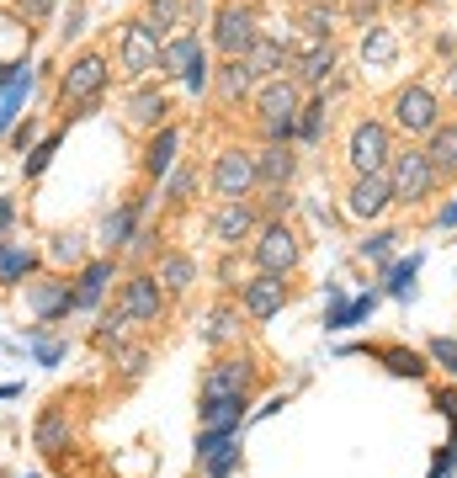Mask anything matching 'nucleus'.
<instances>
[{"label":"nucleus","instance_id":"1","mask_svg":"<svg viewBox=\"0 0 457 478\" xmlns=\"http://www.w3.org/2000/svg\"><path fill=\"white\" fill-rule=\"evenodd\" d=\"M101 90H106V59H101V53H80V59L64 69V80H59L64 106H91Z\"/></svg>","mask_w":457,"mask_h":478},{"label":"nucleus","instance_id":"2","mask_svg":"<svg viewBox=\"0 0 457 478\" xmlns=\"http://www.w3.org/2000/svg\"><path fill=\"white\" fill-rule=\"evenodd\" d=\"M389 186H394V197H399V202H421V197H431V186H437V170H431L426 149H405V154H394Z\"/></svg>","mask_w":457,"mask_h":478},{"label":"nucleus","instance_id":"3","mask_svg":"<svg viewBox=\"0 0 457 478\" xmlns=\"http://www.w3.org/2000/svg\"><path fill=\"white\" fill-rule=\"evenodd\" d=\"M117 309L128 314V325H154V319H160V309H165V287H160V277H149V271L128 277V282H122Z\"/></svg>","mask_w":457,"mask_h":478},{"label":"nucleus","instance_id":"4","mask_svg":"<svg viewBox=\"0 0 457 478\" xmlns=\"http://www.w3.org/2000/svg\"><path fill=\"white\" fill-rule=\"evenodd\" d=\"M261 32H256V11L250 5H224L218 16H213V43L229 53V59H245V48L256 43Z\"/></svg>","mask_w":457,"mask_h":478},{"label":"nucleus","instance_id":"5","mask_svg":"<svg viewBox=\"0 0 457 478\" xmlns=\"http://www.w3.org/2000/svg\"><path fill=\"white\" fill-rule=\"evenodd\" d=\"M389 154H394V138H389L383 122H357L351 128V165H357V176H378L389 165Z\"/></svg>","mask_w":457,"mask_h":478},{"label":"nucleus","instance_id":"6","mask_svg":"<svg viewBox=\"0 0 457 478\" xmlns=\"http://www.w3.org/2000/svg\"><path fill=\"white\" fill-rule=\"evenodd\" d=\"M394 122L405 133H431V128H442V106L426 85H410V90L394 96Z\"/></svg>","mask_w":457,"mask_h":478},{"label":"nucleus","instance_id":"7","mask_svg":"<svg viewBox=\"0 0 457 478\" xmlns=\"http://www.w3.org/2000/svg\"><path fill=\"white\" fill-rule=\"evenodd\" d=\"M250 186H256V154H245V149H224L218 165H213V192H218L224 202H240Z\"/></svg>","mask_w":457,"mask_h":478},{"label":"nucleus","instance_id":"8","mask_svg":"<svg viewBox=\"0 0 457 478\" xmlns=\"http://www.w3.org/2000/svg\"><path fill=\"white\" fill-rule=\"evenodd\" d=\"M256 266L272 271V277L293 271V266H298V234H293L288 223H266L261 239H256Z\"/></svg>","mask_w":457,"mask_h":478},{"label":"nucleus","instance_id":"9","mask_svg":"<svg viewBox=\"0 0 457 478\" xmlns=\"http://www.w3.org/2000/svg\"><path fill=\"white\" fill-rule=\"evenodd\" d=\"M122 69H128L133 80H144L149 69H160V37H154L144 21H133V27L122 32Z\"/></svg>","mask_w":457,"mask_h":478},{"label":"nucleus","instance_id":"10","mask_svg":"<svg viewBox=\"0 0 457 478\" xmlns=\"http://www.w3.org/2000/svg\"><path fill=\"white\" fill-rule=\"evenodd\" d=\"M197 452H202L208 478H229L240 468V442H234L229 431H202V436H197Z\"/></svg>","mask_w":457,"mask_h":478},{"label":"nucleus","instance_id":"11","mask_svg":"<svg viewBox=\"0 0 457 478\" xmlns=\"http://www.w3.org/2000/svg\"><path fill=\"white\" fill-rule=\"evenodd\" d=\"M256 106H261V122H266V117L298 122V80H282V74H272V80L256 90Z\"/></svg>","mask_w":457,"mask_h":478},{"label":"nucleus","instance_id":"12","mask_svg":"<svg viewBox=\"0 0 457 478\" xmlns=\"http://www.w3.org/2000/svg\"><path fill=\"white\" fill-rule=\"evenodd\" d=\"M250 362H218L208 378H202V399H245L250 394Z\"/></svg>","mask_w":457,"mask_h":478},{"label":"nucleus","instance_id":"13","mask_svg":"<svg viewBox=\"0 0 457 478\" xmlns=\"http://www.w3.org/2000/svg\"><path fill=\"white\" fill-rule=\"evenodd\" d=\"M160 69H165V74H192V69H208V53H202L197 32H181V37L160 43Z\"/></svg>","mask_w":457,"mask_h":478},{"label":"nucleus","instance_id":"14","mask_svg":"<svg viewBox=\"0 0 457 478\" xmlns=\"http://www.w3.org/2000/svg\"><path fill=\"white\" fill-rule=\"evenodd\" d=\"M394 202V186H389V170H378V176H357V186H351V213L357 218H378L383 208Z\"/></svg>","mask_w":457,"mask_h":478},{"label":"nucleus","instance_id":"15","mask_svg":"<svg viewBox=\"0 0 457 478\" xmlns=\"http://www.w3.org/2000/svg\"><path fill=\"white\" fill-rule=\"evenodd\" d=\"M27 309L48 325V319H59V314L75 309V287H69V282H32V287H27Z\"/></svg>","mask_w":457,"mask_h":478},{"label":"nucleus","instance_id":"16","mask_svg":"<svg viewBox=\"0 0 457 478\" xmlns=\"http://www.w3.org/2000/svg\"><path fill=\"white\" fill-rule=\"evenodd\" d=\"M282 303H288V287H282V277L261 271V277H250V282H245V309H250L256 319H272Z\"/></svg>","mask_w":457,"mask_h":478},{"label":"nucleus","instance_id":"17","mask_svg":"<svg viewBox=\"0 0 457 478\" xmlns=\"http://www.w3.org/2000/svg\"><path fill=\"white\" fill-rule=\"evenodd\" d=\"M293 170H298V154H293L288 144H266V149L256 154V181H266V186H288Z\"/></svg>","mask_w":457,"mask_h":478},{"label":"nucleus","instance_id":"18","mask_svg":"<svg viewBox=\"0 0 457 478\" xmlns=\"http://www.w3.org/2000/svg\"><path fill=\"white\" fill-rule=\"evenodd\" d=\"M250 229H256V208L250 202H224L218 218H213V239L218 245H240Z\"/></svg>","mask_w":457,"mask_h":478},{"label":"nucleus","instance_id":"19","mask_svg":"<svg viewBox=\"0 0 457 478\" xmlns=\"http://www.w3.org/2000/svg\"><path fill=\"white\" fill-rule=\"evenodd\" d=\"M282 64H288V48H282L277 37H256V43L245 48V69H250L256 80H272V74H282Z\"/></svg>","mask_w":457,"mask_h":478},{"label":"nucleus","instance_id":"20","mask_svg":"<svg viewBox=\"0 0 457 478\" xmlns=\"http://www.w3.org/2000/svg\"><path fill=\"white\" fill-rule=\"evenodd\" d=\"M176 149H181V128H160L154 138H149V149H144V170L160 181V176H170V165H176Z\"/></svg>","mask_w":457,"mask_h":478},{"label":"nucleus","instance_id":"21","mask_svg":"<svg viewBox=\"0 0 457 478\" xmlns=\"http://www.w3.org/2000/svg\"><path fill=\"white\" fill-rule=\"evenodd\" d=\"M112 255H101V261H91L85 271H80V282H75V309H96L101 303V293H106V282H112Z\"/></svg>","mask_w":457,"mask_h":478},{"label":"nucleus","instance_id":"22","mask_svg":"<svg viewBox=\"0 0 457 478\" xmlns=\"http://www.w3.org/2000/svg\"><path fill=\"white\" fill-rule=\"evenodd\" d=\"M32 442H37V452H64V447H69V415H64L59 404H53V410H43V415H37Z\"/></svg>","mask_w":457,"mask_h":478},{"label":"nucleus","instance_id":"23","mask_svg":"<svg viewBox=\"0 0 457 478\" xmlns=\"http://www.w3.org/2000/svg\"><path fill=\"white\" fill-rule=\"evenodd\" d=\"M165 112H170V101L160 90H133V101H128V122L133 128H165Z\"/></svg>","mask_w":457,"mask_h":478},{"label":"nucleus","instance_id":"24","mask_svg":"<svg viewBox=\"0 0 457 478\" xmlns=\"http://www.w3.org/2000/svg\"><path fill=\"white\" fill-rule=\"evenodd\" d=\"M240 415H245V399H202V431H240Z\"/></svg>","mask_w":457,"mask_h":478},{"label":"nucleus","instance_id":"25","mask_svg":"<svg viewBox=\"0 0 457 478\" xmlns=\"http://www.w3.org/2000/svg\"><path fill=\"white\" fill-rule=\"evenodd\" d=\"M27 90H32V64H21V69H16V80L0 90V133H5V128L21 117V106H27Z\"/></svg>","mask_w":457,"mask_h":478},{"label":"nucleus","instance_id":"26","mask_svg":"<svg viewBox=\"0 0 457 478\" xmlns=\"http://www.w3.org/2000/svg\"><path fill=\"white\" fill-rule=\"evenodd\" d=\"M330 74H335V48H330V43H314V48L298 59V80H303V85H325Z\"/></svg>","mask_w":457,"mask_h":478},{"label":"nucleus","instance_id":"27","mask_svg":"<svg viewBox=\"0 0 457 478\" xmlns=\"http://www.w3.org/2000/svg\"><path fill=\"white\" fill-rule=\"evenodd\" d=\"M426 160H431V170H437V176H453V170H457V128H431Z\"/></svg>","mask_w":457,"mask_h":478},{"label":"nucleus","instance_id":"28","mask_svg":"<svg viewBox=\"0 0 457 478\" xmlns=\"http://www.w3.org/2000/svg\"><path fill=\"white\" fill-rule=\"evenodd\" d=\"M138 202H128V208H117V213H106V223H101V239H106V250H122L138 229Z\"/></svg>","mask_w":457,"mask_h":478},{"label":"nucleus","instance_id":"29","mask_svg":"<svg viewBox=\"0 0 457 478\" xmlns=\"http://www.w3.org/2000/svg\"><path fill=\"white\" fill-rule=\"evenodd\" d=\"M250 85H256V74L245 69V59H229V64L218 69V96H224V101H240Z\"/></svg>","mask_w":457,"mask_h":478},{"label":"nucleus","instance_id":"30","mask_svg":"<svg viewBox=\"0 0 457 478\" xmlns=\"http://www.w3.org/2000/svg\"><path fill=\"white\" fill-rule=\"evenodd\" d=\"M186 21V0H149V16H144V27L160 37V32H170V27H181Z\"/></svg>","mask_w":457,"mask_h":478},{"label":"nucleus","instance_id":"31","mask_svg":"<svg viewBox=\"0 0 457 478\" xmlns=\"http://www.w3.org/2000/svg\"><path fill=\"white\" fill-rule=\"evenodd\" d=\"M192 277H197V266H192L186 255H165V261H160V287H165V293H186Z\"/></svg>","mask_w":457,"mask_h":478},{"label":"nucleus","instance_id":"32","mask_svg":"<svg viewBox=\"0 0 457 478\" xmlns=\"http://www.w3.org/2000/svg\"><path fill=\"white\" fill-rule=\"evenodd\" d=\"M27 271H32V255H27L21 245H5V239H0V282H21Z\"/></svg>","mask_w":457,"mask_h":478},{"label":"nucleus","instance_id":"33","mask_svg":"<svg viewBox=\"0 0 457 478\" xmlns=\"http://www.w3.org/2000/svg\"><path fill=\"white\" fill-rule=\"evenodd\" d=\"M319 133H325V96L298 112V138H303V144H319Z\"/></svg>","mask_w":457,"mask_h":478},{"label":"nucleus","instance_id":"34","mask_svg":"<svg viewBox=\"0 0 457 478\" xmlns=\"http://www.w3.org/2000/svg\"><path fill=\"white\" fill-rule=\"evenodd\" d=\"M303 27H309V37L325 43V37L335 32V5H309V11H303Z\"/></svg>","mask_w":457,"mask_h":478},{"label":"nucleus","instance_id":"35","mask_svg":"<svg viewBox=\"0 0 457 478\" xmlns=\"http://www.w3.org/2000/svg\"><path fill=\"white\" fill-rule=\"evenodd\" d=\"M362 59H367V64H389V59H394V37H389L383 27H378V32H367V43H362Z\"/></svg>","mask_w":457,"mask_h":478},{"label":"nucleus","instance_id":"36","mask_svg":"<svg viewBox=\"0 0 457 478\" xmlns=\"http://www.w3.org/2000/svg\"><path fill=\"white\" fill-rule=\"evenodd\" d=\"M53 149H59V138H53V133H48L43 144H32V149H27V160H21V165H27V176H43V170H48V160H53Z\"/></svg>","mask_w":457,"mask_h":478},{"label":"nucleus","instance_id":"37","mask_svg":"<svg viewBox=\"0 0 457 478\" xmlns=\"http://www.w3.org/2000/svg\"><path fill=\"white\" fill-rule=\"evenodd\" d=\"M415 271H421V255L399 261V266L389 271V293H394V298H405V293H410V282H415Z\"/></svg>","mask_w":457,"mask_h":478},{"label":"nucleus","instance_id":"38","mask_svg":"<svg viewBox=\"0 0 457 478\" xmlns=\"http://www.w3.org/2000/svg\"><path fill=\"white\" fill-rule=\"evenodd\" d=\"M234 330H240V319H234V309H218V314L208 319V330H202V335H208L213 346H224V341H229Z\"/></svg>","mask_w":457,"mask_h":478},{"label":"nucleus","instance_id":"39","mask_svg":"<svg viewBox=\"0 0 457 478\" xmlns=\"http://www.w3.org/2000/svg\"><path fill=\"white\" fill-rule=\"evenodd\" d=\"M383 362H389V372H399V378H421V372H426V362H421L415 351H383Z\"/></svg>","mask_w":457,"mask_h":478},{"label":"nucleus","instance_id":"40","mask_svg":"<svg viewBox=\"0 0 457 478\" xmlns=\"http://www.w3.org/2000/svg\"><path fill=\"white\" fill-rule=\"evenodd\" d=\"M192 192H197V170H192V165H181V170L170 176V202H186Z\"/></svg>","mask_w":457,"mask_h":478},{"label":"nucleus","instance_id":"41","mask_svg":"<svg viewBox=\"0 0 457 478\" xmlns=\"http://www.w3.org/2000/svg\"><path fill=\"white\" fill-rule=\"evenodd\" d=\"M122 330H128V314L117 309V314H106V319H101V330H96V341H101V346H117V341H122Z\"/></svg>","mask_w":457,"mask_h":478},{"label":"nucleus","instance_id":"42","mask_svg":"<svg viewBox=\"0 0 457 478\" xmlns=\"http://www.w3.org/2000/svg\"><path fill=\"white\" fill-rule=\"evenodd\" d=\"M394 239H399V234H373V239H362V255H367V261H389V255H394Z\"/></svg>","mask_w":457,"mask_h":478},{"label":"nucleus","instance_id":"43","mask_svg":"<svg viewBox=\"0 0 457 478\" xmlns=\"http://www.w3.org/2000/svg\"><path fill=\"white\" fill-rule=\"evenodd\" d=\"M32 341H37V367H53V362H64V341H43L37 330H32Z\"/></svg>","mask_w":457,"mask_h":478},{"label":"nucleus","instance_id":"44","mask_svg":"<svg viewBox=\"0 0 457 478\" xmlns=\"http://www.w3.org/2000/svg\"><path fill=\"white\" fill-rule=\"evenodd\" d=\"M53 261H80V239L69 234V239H53V250H48Z\"/></svg>","mask_w":457,"mask_h":478},{"label":"nucleus","instance_id":"45","mask_svg":"<svg viewBox=\"0 0 457 478\" xmlns=\"http://www.w3.org/2000/svg\"><path fill=\"white\" fill-rule=\"evenodd\" d=\"M431 357H437V362H447V367L457 372V341H447V335H442V341H431Z\"/></svg>","mask_w":457,"mask_h":478},{"label":"nucleus","instance_id":"46","mask_svg":"<svg viewBox=\"0 0 457 478\" xmlns=\"http://www.w3.org/2000/svg\"><path fill=\"white\" fill-rule=\"evenodd\" d=\"M53 5H59V0H16V11H21V16H48Z\"/></svg>","mask_w":457,"mask_h":478},{"label":"nucleus","instance_id":"47","mask_svg":"<svg viewBox=\"0 0 457 478\" xmlns=\"http://www.w3.org/2000/svg\"><path fill=\"white\" fill-rule=\"evenodd\" d=\"M32 138H37V122H27V128H16V133H11V144H16V149H32Z\"/></svg>","mask_w":457,"mask_h":478},{"label":"nucleus","instance_id":"48","mask_svg":"<svg viewBox=\"0 0 457 478\" xmlns=\"http://www.w3.org/2000/svg\"><path fill=\"white\" fill-rule=\"evenodd\" d=\"M122 372L138 378V372H144V351H122Z\"/></svg>","mask_w":457,"mask_h":478},{"label":"nucleus","instance_id":"49","mask_svg":"<svg viewBox=\"0 0 457 478\" xmlns=\"http://www.w3.org/2000/svg\"><path fill=\"white\" fill-rule=\"evenodd\" d=\"M181 80H186V90H202V85H208V69H192V74H181Z\"/></svg>","mask_w":457,"mask_h":478},{"label":"nucleus","instance_id":"50","mask_svg":"<svg viewBox=\"0 0 457 478\" xmlns=\"http://www.w3.org/2000/svg\"><path fill=\"white\" fill-rule=\"evenodd\" d=\"M11 218H16V202H11V197H0V229H5Z\"/></svg>","mask_w":457,"mask_h":478},{"label":"nucleus","instance_id":"51","mask_svg":"<svg viewBox=\"0 0 457 478\" xmlns=\"http://www.w3.org/2000/svg\"><path fill=\"white\" fill-rule=\"evenodd\" d=\"M442 223H447V229L457 223V202H447V208H442Z\"/></svg>","mask_w":457,"mask_h":478}]
</instances>
